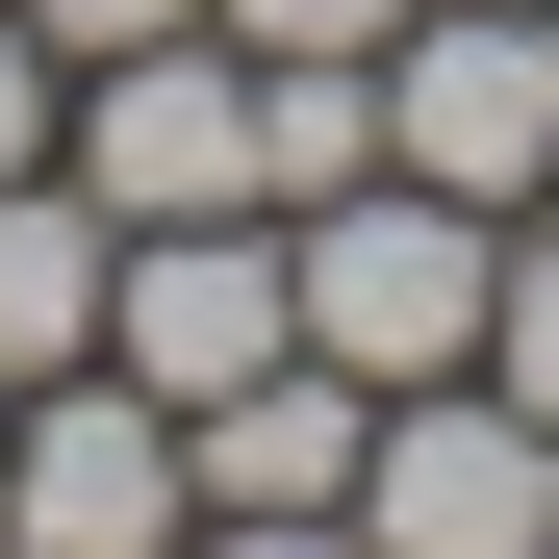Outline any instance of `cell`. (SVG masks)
Segmentation results:
<instances>
[{
    "instance_id": "cell-1",
    "label": "cell",
    "mask_w": 559,
    "mask_h": 559,
    "mask_svg": "<svg viewBox=\"0 0 559 559\" xmlns=\"http://www.w3.org/2000/svg\"><path fill=\"white\" fill-rule=\"evenodd\" d=\"M280 280H306V356L331 382H457L484 356V280H509V204H432V178H331V204H280Z\"/></svg>"
},
{
    "instance_id": "cell-2",
    "label": "cell",
    "mask_w": 559,
    "mask_h": 559,
    "mask_svg": "<svg viewBox=\"0 0 559 559\" xmlns=\"http://www.w3.org/2000/svg\"><path fill=\"white\" fill-rule=\"evenodd\" d=\"M51 178H76L103 229H204V204H280V178H254V51H229V26L76 51V103H51Z\"/></svg>"
},
{
    "instance_id": "cell-3",
    "label": "cell",
    "mask_w": 559,
    "mask_h": 559,
    "mask_svg": "<svg viewBox=\"0 0 559 559\" xmlns=\"http://www.w3.org/2000/svg\"><path fill=\"white\" fill-rule=\"evenodd\" d=\"M382 153L432 204H559V0H407L382 26Z\"/></svg>"
},
{
    "instance_id": "cell-4",
    "label": "cell",
    "mask_w": 559,
    "mask_h": 559,
    "mask_svg": "<svg viewBox=\"0 0 559 559\" xmlns=\"http://www.w3.org/2000/svg\"><path fill=\"white\" fill-rule=\"evenodd\" d=\"M559 534V432L457 356V382H382V432H356V559H534Z\"/></svg>"
},
{
    "instance_id": "cell-5",
    "label": "cell",
    "mask_w": 559,
    "mask_h": 559,
    "mask_svg": "<svg viewBox=\"0 0 559 559\" xmlns=\"http://www.w3.org/2000/svg\"><path fill=\"white\" fill-rule=\"evenodd\" d=\"M0 534H26V559H178V534H204V457H178V407L128 382V356L26 382V432H0Z\"/></svg>"
},
{
    "instance_id": "cell-6",
    "label": "cell",
    "mask_w": 559,
    "mask_h": 559,
    "mask_svg": "<svg viewBox=\"0 0 559 559\" xmlns=\"http://www.w3.org/2000/svg\"><path fill=\"white\" fill-rule=\"evenodd\" d=\"M103 356L153 407H229L254 356H306V280H280V204H204V229H128V280H103Z\"/></svg>"
},
{
    "instance_id": "cell-7",
    "label": "cell",
    "mask_w": 559,
    "mask_h": 559,
    "mask_svg": "<svg viewBox=\"0 0 559 559\" xmlns=\"http://www.w3.org/2000/svg\"><path fill=\"white\" fill-rule=\"evenodd\" d=\"M356 432H382V382H331V356H254L229 407H178L204 509H356Z\"/></svg>"
},
{
    "instance_id": "cell-8",
    "label": "cell",
    "mask_w": 559,
    "mask_h": 559,
    "mask_svg": "<svg viewBox=\"0 0 559 559\" xmlns=\"http://www.w3.org/2000/svg\"><path fill=\"white\" fill-rule=\"evenodd\" d=\"M103 280H128V229L76 178H0V382H76L103 356Z\"/></svg>"
},
{
    "instance_id": "cell-9",
    "label": "cell",
    "mask_w": 559,
    "mask_h": 559,
    "mask_svg": "<svg viewBox=\"0 0 559 559\" xmlns=\"http://www.w3.org/2000/svg\"><path fill=\"white\" fill-rule=\"evenodd\" d=\"M484 382L559 432V229H509V280H484Z\"/></svg>"
},
{
    "instance_id": "cell-10",
    "label": "cell",
    "mask_w": 559,
    "mask_h": 559,
    "mask_svg": "<svg viewBox=\"0 0 559 559\" xmlns=\"http://www.w3.org/2000/svg\"><path fill=\"white\" fill-rule=\"evenodd\" d=\"M204 26H229V51H382L407 0H204Z\"/></svg>"
},
{
    "instance_id": "cell-11",
    "label": "cell",
    "mask_w": 559,
    "mask_h": 559,
    "mask_svg": "<svg viewBox=\"0 0 559 559\" xmlns=\"http://www.w3.org/2000/svg\"><path fill=\"white\" fill-rule=\"evenodd\" d=\"M51 103H76V76H51V26H26V0H0V178H51Z\"/></svg>"
},
{
    "instance_id": "cell-12",
    "label": "cell",
    "mask_w": 559,
    "mask_h": 559,
    "mask_svg": "<svg viewBox=\"0 0 559 559\" xmlns=\"http://www.w3.org/2000/svg\"><path fill=\"white\" fill-rule=\"evenodd\" d=\"M178 559H356V509H204Z\"/></svg>"
},
{
    "instance_id": "cell-13",
    "label": "cell",
    "mask_w": 559,
    "mask_h": 559,
    "mask_svg": "<svg viewBox=\"0 0 559 559\" xmlns=\"http://www.w3.org/2000/svg\"><path fill=\"white\" fill-rule=\"evenodd\" d=\"M26 26H51V76H76V51H153V26H204V0H26Z\"/></svg>"
},
{
    "instance_id": "cell-14",
    "label": "cell",
    "mask_w": 559,
    "mask_h": 559,
    "mask_svg": "<svg viewBox=\"0 0 559 559\" xmlns=\"http://www.w3.org/2000/svg\"><path fill=\"white\" fill-rule=\"evenodd\" d=\"M0 432H26V382H0Z\"/></svg>"
},
{
    "instance_id": "cell-15",
    "label": "cell",
    "mask_w": 559,
    "mask_h": 559,
    "mask_svg": "<svg viewBox=\"0 0 559 559\" xmlns=\"http://www.w3.org/2000/svg\"><path fill=\"white\" fill-rule=\"evenodd\" d=\"M534 559H559V534H534Z\"/></svg>"
},
{
    "instance_id": "cell-16",
    "label": "cell",
    "mask_w": 559,
    "mask_h": 559,
    "mask_svg": "<svg viewBox=\"0 0 559 559\" xmlns=\"http://www.w3.org/2000/svg\"><path fill=\"white\" fill-rule=\"evenodd\" d=\"M534 229H559V204H534Z\"/></svg>"
}]
</instances>
